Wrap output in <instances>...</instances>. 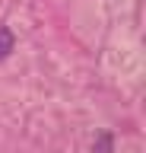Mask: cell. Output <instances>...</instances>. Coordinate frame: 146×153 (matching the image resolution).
I'll use <instances>...</instances> for the list:
<instances>
[{
  "instance_id": "cell-1",
  "label": "cell",
  "mask_w": 146,
  "mask_h": 153,
  "mask_svg": "<svg viewBox=\"0 0 146 153\" xmlns=\"http://www.w3.org/2000/svg\"><path fill=\"white\" fill-rule=\"evenodd\" d=\"M10 51H13V32L0 26V61H3L7 54H10Z\"/></svg>"
}]
</instances>
